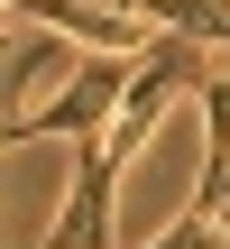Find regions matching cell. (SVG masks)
<instances>
[{"label": "cell", "mask_w": 230, "mask_h": 249, "mask_svg": "<svg viewBox=\"0 0 230 249\" xmlns=\"http://www.w3.org/2000/svg\"><path fill=\"white\" fill-rule=\"evenodd\" d=\"M129 83H138V55H83V65L37 102V111H18V120L0 129V148H37V139H101V129L120 120Z\"/></svg>", "instance_id": "obj_1"}, {"label": "cell", "mask_w": 230, "mask_h": 249, "mask_svg": "<svg viewBox=\"0 0 230 249\" xmlns=\"http://www.w3.org/2000/svg\"><path fill=\"white\" fill-rule=\"evenodd\" d=\"M120 176H129V157H120L111 139H74L65 213H55V231H46L37 249H120V240H111V203H120Z\"/></svg>", "instance_id": "obj_2"}, {"label": "cell", "mask_w": 230, "mask_h": 249, "mask_svg": "<svg viewBox=\"0 0 230 249\" xmlns=\"http://www.w3.org/2000/svg\"><path fill=\"white\" fill-rule=\"evenodd\" d=\"M28 28H55V37H74V46H92V55H157V37L166 28H148V18H129V9H111V0H9Z\"/></svg>", "instance_id": "obj_3"}, {"label": "cell", "mask_w": 230, "mask_h": 249, "mask_svg": "<svg viewBox=\"0 0 230 249\" xmlns=\"http://www.w3.org/2000/svg\"><path fill=\"white\" fill-rule=\"evenodd\" d=\"M148 249H230V222H221V213H203V203H194L184 222H166V231H157Z\"/></svg>", "instance_id": "obj_4"}]
</instances>
